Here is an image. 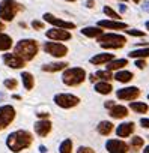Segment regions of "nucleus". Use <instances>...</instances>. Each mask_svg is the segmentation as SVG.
<instances>
[{"mask_svg":"<svg viewBox=\"0 0 149 153\" xmlns=\"http://www.w3.org/2000/svg\"><path fill=\"white\" fill-rule=\"evenodd\" d=\"M142 9H143L145 12H149V0H145V2H143V5H142Z\"/></svg>","mask_w":149,"mask_h":153,"instance_id":"39","label":"nucleus"},{"mask_svg":"<svg viewBox=\"0 0 149 153\" xmlns=\"http://www.w3.org/2000/svg\"><path fill=\"white\" fill-rule=\"evenodd\" d=\"M133 2H134V3H140V2H142V0H133Z\"/></svg>","mask_w":149,"mask_h":153,"instance_id":"48","label":"nucleus"},{"mask_svg":"<svg viewBox=\"0 0 149 153\" xmlns=\"http://www.w3.org/2000/svg\"><path fill=\"white\" fill-rule=\"evenodd\" d=\"M98 27L101 29H112V30H127L128 26L122 21H116V20H100L98 21Z\"/></svg>","mask_w":149,"mask_h":153,"instance_id":"14","label":"nucleus"},{"mask_svg":"<svg viewBox=\"0 0 149 153\" xmlns=\"http://www.w3.org/2000/svg\"><path fill=\"white\" fill-rule=\"evenodd\" d=\"M42 17H44V21L50 23L51 26H54V27H57V29H65V30L76 29V24H74V23H71V21H65V20H60V18L54 17V15L50 14V12H45Z\"/></svg>","mask_w":149,"mask_h":153,"instance_id":"9","label":"nucleus"},{"mask_svg":"<svg viewBox=\"0 0 149 153\" xmlns=\"http://www.w3.org/2000/svg\"><path fill=\"white\" fill-rule=\"evenodd\" d=\"M106 149L109 153H128V144L122 140H109Z\"/></svg>","mask_w":149,"mask_h":153,"instance_id":"11","label":"nucleus"},{"mask_svg":"<svg viewBox=\"0 0 149 153\" xmlns=\"http://www.w3.org/2000/svg\"><path fill=\"white\" fill-rule=\"evenodd\" d=\"M127 11V5H121V12H125Z\"/></svg>","mask_w":149,"mask_h":153,"instance_id":"44","label":"nucleus"},{"mask_svg":"<svg viewBox=\"0 0 149 153\" xmlns=\"http://www.w3.org/2000/svg\"><path fill=\"white\" fill-rule=\"evenodd\" d=\"M38 53V42L35 39H21L15 45V54L21 57L24 62L32 60Z\"/></svg>","mask_w":149,"mask_h":153,"instance_id":"2","label":"nucleus"},{"mask_svg":"<svg viewBox=\"0 0 149 153\" xmlns=\"http://www.w3.org/2000/svg\"><path fill=\"white\" fill-rule=\"evenodd\" d=\"M59 152L60 153H72V141L68 138V140H63L60 147H59Z\"/></svg>","mask_w":149,"mask_h":153,"instance_id":"31","label":"nucleus"},{"mask_svg":"<svg viewBox=\"0 0 149 153\" xmlns=\"http://www.w3.org/2000/svg\"><path fill=\"white\" fill-rule=\"evenodd\" d=\"M3 84H5L6 89H15V87H17V80H14V78H8V80L3 81Z\"/></svg>","mask_w":149,"mask_h":153,"instance_id":"33","label":"nucleus"},{"mask_svg":"<svg viewBox=\"0 0 149 153\" xmlns=\"http://www.w3.org/2000/svg\"><path fill=\"white\" fill-rule=\"evenodd\" d=\"M77 153H95V150L91 149V147H85V146H82V147L77 150Z\"/></svg>","mask_w":149,"mask_h":153,"instance_id":"35","label":"nucleus"},{"mask_svg":"<svg viewBox=\"0 0 149 153\" xmlns=\"http://www.w3.org/2000/svg\"><path fill=\"white\" fill-rule=\"evenodd\" d=\"M119 2H127V0H119Z\"/></svg>","mask_w":149,"mask_h":153,"instance_id":"51","label":"nucleus"},{"mask_svg":"<svg viewBox=\"0 0 149 153\" xmlns=\"http://www.w3.org/2000/svg\"><path fill=\"white\" fill-rule=\"evenodd\" d=\"M140 89L139 87H136V86H131V87H124V89H119L118 92H116V96H118V99H121V101H134V99H137L139 96H140Z\"/></svg>","mask_w":149,"mask_h":153,"instance_id":"10","label":"nucleus"},{"mask_svg":"<svg viewBox=\"0 0 149 153\" xmlns=\"http://www.w3.org/2000/svg\"><path fill=\"white\" fill-rule=\"evenodd\" d=\"M128 35H131V36H139V38H143L145 36V32H140V30H133V29H127L125 30Z\"/></svg>","mask_w":149,"mask_h":153,"instance_id":"34","label":"nucleus"},{"mask_svg":"<svg viewBox=\"0 0 149 153\" xmlns=\"http://www.w3.org/2000/svg\"><path fill=\"white\" fill-rule=\"evenodd\" d=\"M51 131V122L50 120H39L35 123V132L39 135V137H47Z\"/></svg>","mask_w":149,"mask_h":153,"instance_id":"17","label":"nucleus"},{"mask_svg":"<svg viewBox=\"0 0 149 153\" xmlns=\"http://www.w3.org/2000/svg\"><path fill=\"white\" fill-rule=\"evenodd\" d=\"M68 66V63L65 62H56V63H45L42 66V71L44 72H59L62 69H65Z\"/></svg>","mask_w":149,"mask_h":153,"instance_id":"19","label":"nucleus"},{"mask_svg":"<svg viewBox=\"0 0 149 153\" xmlns=\"http://www.w3.org/2000/svg\"><path fill=\"white\" fill-rule=\"evenodd\" d=\"M128 56H130V57H133V59H146V57H149V47L134 50V51L128 53Z\"/></svg>","mask_w":149,"mask_h":153,"instance_id":"30","label":"nucleus"},{"mask_svg":"<svg viewBox=\"0 0 149 153\" xmlns=\"http://www.w3.org/2000/svg\"><path fill=\"white\" fill-rule=\"evenodd\" d=\"M115 105H116V102H115V101H107V102L104 104V107H106V108H109V110H110L112 107H115Z\"/></svg>","mask_w":149,"mask_h":153,"instance_id":"40","label":"nucleus"},{"mask_svg":"<svg viewBox=\"0 0 149 153\" xmlns=\"http://www.w3.org/2000/svg\"><path fill=\"white\" fill-rule=\"evenodd\" d=\"M86 6H88V8H94V0H88V2H86Z\"/></svg>","mask_w":149,"mask_h":153,"instance_id":"41","label":"nucleus"},{"mask_svg":"<svg viewBox=\"0 0 149 153\" xmlns=\"http://www.w3.org/2000/svg\"><path fill=\"white\" fill-rule=\"evenodd\" d=\"M130 108L134 111V113H137V114H145V113H148V110H149V107H148V104H145V102H131V105H130Z\"/></svg>","mask_w":149,"mask_h":153,"instance_id":"29","label":"nucleus"},{"mask_svg":"<svg viewBox=\"0 0 149 153\" xmlns=\"http://www.w3.org/2000/svg\"><path fill=\"white\" fill-rule=\"evenodd\" d=\"M86 80V71L83 68H69L63 72L62 81L66 86H79Z\"/></svg>","mask_w":149,"mask_h":153,"instance_id":"4","label":"nucleus"},{"mask_svg":"<svg viewBox=\"0 0 149 153\" xmlns=\"http://www.w3.org/2000/svg\"><path fill=\"white\" fill-rule=\"evenodd\" d=\"M3 29H5V26H3V23H2V21H0V30H3Z\"/></svg>","mask_w":149,"mask_h":153,"instance_id":"46","label":"nucleus"},{"mask_svg":"<svg viewBox=\"0 0 149 153\" xmlns=\"http://www.w3.org/2000/svg\"><path fill=\"white\" fill-rule=\"evenodd\" d=\"M104 14H106L107 17H110L112 20H116V21H121V18H122V17H121L116 11H113L110 6H106V8H104Z\"/></svg>","mask_w":149,"mask_h":153,"instance_id":"32","label":"nucleus"},{"mask_svg":"<svg viewBox=\"0 0 149 153\" xmlns=\"http://www.w3.org/2000/svg\"><path fill=\"white\" fill-rule=\"evenodd\" d=\"M11 47H12V38L5 33H0V51H8Z\"/></svg>","mask_w":149,"mask_h":153,"instance_id":"28","label":"nucleus"},{"mask_svg":"<svg viewBox=\"0 0 149 153\" xmlns=\"http://www.w3.org/2000/svg\"><path fill=\"white\" fill-rule=\"evenodd\" d=\"M109 114L113 119H124V117L128 116V108L125 105H115V107L110 108V113Z\"/></svg>","mask_w":149,"mask_h":153,"instance_id":"18","label":"nucleus"},{"mask_svg":"<svg viewBox=\"0 0 149 153\" xmlns=\"http://www.w3.org/2000/svg\"><path fill=\"white\" fill-rule=\"evenodd\" d=\"M112 60H115V54H112V53H101V54L94 56L91 59V63L95 65V66H100V65H107Z\"/></svg>","mask_w":149,"mask_h":153,"instance_id":"16","label":"nucleus"},{"mask_svg":"<svg viewBox=\"0 0 149 153\" xmlns=\"http://www.w3.org/2000/svg\"><path fill=\"white\" fill-rule=\"evenodd\" d=\"M100 45L106 50H119L127 44V38L118 33H103L97 38Z\"/></svg>","mask_w":149,"mask_h":153,"instance_id":"3","label":"nucleus"},{"mask_svg":"<svg viewBox=\"0 0 149 153\" xmlns=\"http://www.w3.org/2000/svg\"><path fill=\"white\" fill-rule=\"evenodd\" d=\"M47 38L51 39V41H69L71 39V33L65 29H50L47 32Z\"/></svg>","mask_w":149,"mask_h":153,"instance_id":"13","label":"nucleus"},{"mask_svg":"<svg viewBox=\"0 0 149 153\" xmlns=\"http://www.w3.org/2000/svg\"><path fill=\"white\" fill-rule=\"evenodd\" d=\"M44 51L53 57H65L68 54V48L60 42H45Z\"/></svg>","mask_w":149,"mask_h":153,"instance_id":"7","label":"nucleus"},{"mask_svg":"<svg viewBox=\"0 0 149 153\" xmlns=\"http://www.w3.org/2000/svg\"><path fill=\"white\" fill-rule=\"evenodd\" d=\"M32 27L36 29V30H41V29H44V24H42L41 21H38V20H33V21H32Z\"/></svg>","mask_w":149,"mask_h":153,"instance_id":"36","label":"nucleus"},{"mask_svg":"<svg viewBox=\"0 0 149 153\" xmlns=\"http://www.w3.org/2000/svg\"><path fill=\"white\" fill-rule=\"evenodd\" d=\"M38 117H48V113H38Z\"/></svg>","mask_w":149,"mask_h":153,"instance_id":"43","label":"nucleus"},{"mask_svg":"<svg viewBox=\"0 0 149 153\" xmlns=\"http://www.w3.org/2000/svg\"><path fill=\"white\" fill-rule=\"evenodd\" d=\"M113 78H115L116 81H119V83H130V81L134 78V75H133V72H130V71H118V72L113 75Z\"/></svg>","mask_w":149,"mask_h":153,"instance_id":"20","label":"nucleus"},{"mask_svg":"<svg viewBox=\"0 0 149 153\" xmlns=\"http://www.w3.org/2000/svg\"><path fill=\"white\" fill-rule=\"evenodd\" d=\"M128 65V60L127 59H115L112 60L110 63H107V71H118V69H122Z\"/></svg>","mask_w":149,"mask_h":153,"instance_id":"22","label":"nucleus"},{"mask_svg":"<svg viewBox=\"0 0 149 153\" xmlns=\"http://www.w3.org/2000/svg\"><path fill=\"white\" fill-rule=\"evenodd\" d=\"M148 99H149V95H148Z\"/></svg>","mask_w":149,"mask_h":153,"instance_id":"52","label":"nucleus"},{"mask_svg":"<svg viewBox=\"0 0 149 153\" xmlns=\"http://www.w3.org/2000/svg\"><path fill=\"white\" fill-rule=\"evenodd\" d=\"M3 99H5V93H3V92H0V102H2Z\"/></svg>","mask_w":149,"mask_h":153,"instance_id":"45","label":"nucleus"},{"mask_svg":"<svg viewBox=\"0 0 149 153\" xmlns=\"http://www.w3.org/2000/svg\"><path fill=\"white\" fill-rule=\"evenodd\" d=\"M136 66H137L139 69H145V66H146L145 59H136Z\"/></svg>","mask_w":149,"mask_h":153,"instance_id":"37","label":"nucleus"},{"mask_svg":"<svg viewBox=\"0 0 149 153\" xmlns=\"http://www.w3.org/2000/svg\"><path fill=\"white\" fill-rule=\"evenodd\" d=\"M112 90H113V87H112V84L107 83V81H100V83L95 84V92H97V93L109 95V93H112Z\"/></svg>","mask_w":149,"mask_h":153,"instance_id":"25","label":"nucleus"},{"mask_svg":"<svg viewBox=\"0 0 149 153\" xmlns=\"http://www.w3.org/2000/svg\"><path fill=\"white\" fill-rule=\"evenodd\" d=\"M143 153H149V146H148V147L145 149V152H143Z\"/></svg>","mask_w":149,"mask_h":153,"instance_id":"47","label":"nucleus"},{"mask_svg":"<svg viewBox=\"0 0 149 153\" xmlns=\"http://www.w3.org/2000/svg\"><path fill=\"white\" fill-rule=\"evenodd\" d=\"M97 131H98L101 135H110V134H112V131H113V123H112V122H109V120H103V122H100V123H98Z\"/></svg>","mask_w":149,"mask_h":153,"instance_id":"23","label":"nucleus"},{"mask_svg":"<svg viewBox=\"0 0 149 153\" xmlns=\"http://www.w3.org/2000/svg\"><path fill=\"white\" fill-rule=\"evenodd\" d=\"M20 6L15 0H2L0 2V20L3 21H12L17 15Z\"/></svg>","mask_w":149,"mask_h":153,"instance_id":"5","label":"nucleus"},{"mask_svg":"<svg viewBox=\"0 0 149 153\" xmlns=\"http://www.w3.org/2000/svg\"><path fill=\"white\" fill-rule=\"evenodd\" d=\"M21 80H23V84H24V89L26 90H32L33 89L35 80H33V75L30 72H23L21 74Z\"/></svg>","mask_w":149,"mask_h":153,"instance_id":"27","label":"nucleus"},{"mask_svg":"<svg viewBox=\"0 0 149 153\" xmlns=\"http://www.w3.org/2000/svg\"><path fill=\"white\" fill-rule=\"evenodd\" d=\"M146 29L149 30V21H146Z\"/></svg>","mask_w":149,"mask_h":153,"instance_id":"49","label":"nucleus"},{"mask_svg":"<svg viewBox=\"0 0 149 153\" xmlns=\"http://www.w3.org/2000/svg\"><path fill=\"white\" fill-rule=\"evenodd\" d=\"M82 35H85L88 38H98L103 35V29L98 26L97 27H85V29H82Z\"/></svg>","mask_w":149,"mask_h":153,"instance_id":"24","label":"nucleus"},{"mask_svg":"<svg viewBox=\"0 0 149 153\" xmlns=\"http://www.w3.org/2000/svg\"><path fill=\"white\" fill-rule=\"evenodd\" d=\"M39 152L41 153H47V147L45 146H39Z\"/></svg>","mask_w":149,"mask_h":153,"instance_id":"42","label":"nucleus"},{"mask_svg":"<svg viewBox=\"0 0 149 153\" xmlns=\"http://www.w3.org/2000/svg\"><path fill=\"white\" fill-rule=\"evenodd\" d=\"M142 147H143V138L142 137H133L131 143L128 144V150L133 152V153H137Z\"/></svg>","mask_w":149,"mask_h":153,"instance_id":"26","label":"nucleus"},{"mask_svg":"<svg viewBox=\"0 0 149 153\" xmlns=\"http://www.w3.org/2000/svg\"><path fill=\"white\" fill-rule=\"evenodd\" d=\"M136 129V123L134 122H125V123H121L116 129V135L121 137V138H127L130 135H133Z\"/></svg>","mask_w":149,"mask_h":153,"instance_id":"15","label":"nucleus"},{"mask_svg":"<svg viewBox=\"0 0 149 153\" xmlns=\"http://www.w3.org/2000/svg\"><path fill=\"white\" fill-rule=\"evenodd\" d=\"M66 2H76V0H66Z\"/></svg>","mask_w":149,"mask_h":153,"instance_id":"50","label":"nucleus"},{"mask_svg":"<svg viewBox=\"0 0 149 153\" xmlns=\"http://www.w3.org/2000/svg\"><path fill=\"white\" fill-rule=\"evenodd\" d=\"M15 119V110L11 105L0 107V129H5Z\"/></svg>","mask_w":149,"mask_h":153,"instance_id":"8","label":"nucleus"},{"mask_svg":"<svg viewBox=\"0 0 149 153\" xmlns=\"http://www.w3.org/2000/svg\"><path fill=\"white\" fill-rule=\"evenodd\" d=\"M32 141H33V137L30 135V132L21 129V131H15V132H12V134L8 135V138H6V146L9 147L11 152L18 153V152L27 149V147L32 144Z\"/></svg>","mask_w":149,"mask_h":153,"instance_id":"1","label":"nucleus"},{"mask_svg":"<svg viewBox=\"0 0 149 153\" xmlns=\"http://www.w3.org/2000/svg\"><path fill=\"white\" fill-rule=\"evenodd\" d=\"M3 62L6 66H9L12 69H21L24 66V60L21 57H18L15 53H6L3 56Z\"/></svg>","mask_w":149,"mask_h":153,"instance_id":"12","label":"nucleus"},{"mask_svg":"<svg viewBox=\"0 0 149 153\" xmlns=\"http://www.w3.org/2000/svg\"><path fill=\"white\" fill-rule=\"evenodd\" d=\"M80 99L76 95H71V93H59L54 96V104L60 108H72L79 105Z\"/></svg>","mask_w":149,"mask_h":153,"instance_id":"6","label":"nucleus"},{"mask_svg":"<svg viewBox=\"0 0 149 153\" xmlns=\"http://www.w3.org/2000/svg\"><path fill=\"white\" fill-rule=\"evenodd\" d=\"M91 80L92 81H95V80H100V81H110V80H113V74L110 72V71H98L97 74H94V75H91Z\"/></svg>","mask_w":149,"mask_h":153,"instance_id":"21","label":"nucleus"},{"mask_svg":"<svg viewBox=\"0 0 149 153\" xmlns=\"http://www.w3.org/2000/svg\"><path fill=\"white\" fill-rule=\"evenodd\" d=\"M140 126L149 129V119H142V120H140Z\"/></svg>","mask_w":149,"mask_h":153,"instance_id":"38","label":"nucleus"}]
</instances>
